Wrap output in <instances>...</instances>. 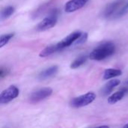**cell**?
<instances>
[{"mask_svg": "<svg viewBox=\"0 0 128 128\" xmlns=\"http://www.w3.org/2000/svg\"><path fill=\"white\" fill-rule=\"evenodd\" d=\"M122 74V71L119 69L109 68V69L105 70L103 77L104 80H110V79L115 78L116 76H119Z\"/></svg>", "mask_w": 128, "mask_h": 128, "instance_id": "13", "label": "cell"}, {"mask_svg": "<svg viewBox=\"0 0 128 128\" xmlns=\"http://www.w3.org/2000/svg\"><path fill=\"white\" fill-rule=\"evenodd\" d=\"M88 39V33L86 32H82L81 36L79 38V39L76 41V44H83L85 43Z\"/></svg>", "mask_w": 128, "mask_h": 128, "instance_id": "18", "label": "cell"}, {"mask_svg": "<svg viewBox=\"0 0 128 128\" xmlns=\"http://www.w3.org/2000/svg\"><path fill=\"white\" fill-rule=\"evenodd\" d=\"M8 73H9V70H8V68H1V71H0V76H1V78H3L4 76L8 75Z\"/></svg>", "mask_w": 128, "mask_h": 128, "instance_id": "19", "label": "cell"}, {"mask_svg": "<svg viewBox=\"0 0 128 128\" xmlns=\"http://www.w3.org/2000/svg\"><path fill=\"white\" fill-rule=\"evenodd\" d=\"M20 94L19 88L15 86H10L5 90L2 91L0 94V104H5L18 97Z\"/></svg>", "mask_w": 128, "mask_h": 128, "instance_id": "4", "label": "cell"}, {"mask_svg": "<svg viewBox=\"0 0 128 128\" xmlns=\"http://www.w3.org/2000/svg\"><path fill=\"white\" fill-rule=\"evenodd\" d=\"M58 10L54 9L50 14V15L45 17L42 21H40L36 26V30L38 32H43L53 28L58 21Z\"/></svg>", "mask_w": 128, "mask_h": 128, "instance_id": "2", "label": "cell"}, {"mask_svg": "<svg viewBox=\"0 0 128 128\" xmlns=\"http://www.w3.org/2000/svg\"><path fill=\"white\" fill-rule=\"evenodd\" d=\"M88 0H70L64 5V10L67 13H72L83 8Z\"/></svg>", "mask_w": 128, "mask_h": 128, "instance_id": "8", "label": "cell"}, {"mask_svg": "<svg viewBox=\"0 0 128 128\" xmlns=\"http://www.w3.org/2000/svg\"><path fill=\"white\" fill-rule=\"evenodd\" d=\"M125 1L126 0H116L109 4L104 9V16L107 19H112L114 15L117 13V11L125 2Z\"/></svg>", "mask_w": 128, "mask_h": 128, "instance_id": "6", "label": "cell"}, {"mask_svg": "<svg viewBox=\"0 0 128 128\" xmlns=\"http://www.w3.org/2000/svg\"><path fill=\"white\" fill-rule=\"evenodd\" d=\"M127 83H128V82H127Z\"/></svg>", "mask_w": 128, "mask_h": 128, "instance_id": "21", "label": "cell"}, {"mask_svg": "<svg viewBox=\"0 0 128 128\" xmlns=\"http://www.w3.org/2000/svg\"><path fill=\"white\" fill-rule=\"evenodd\" d=\"M52 94V89L50 87L40 88L32 92L29 97V101L32 104L38 103L49 98Z\"/></svg>", "mask_w": 128, "mask_h": 128, "instance_id": "5", "label": "cell"}, {"mask_svg": "<svg viewBox=\"0 0 128 128\" xmlns=\"http://www.w3.org/2000/svg\"><path fill=\"white\" fill-rule=\"evenodd\" d=\"M95 99L96 94L94 92H88L83 95L73 98L70 102V105L74 108H81L92 104Z\"/></svg>", "mask_w": 128, "mask_h": 128, "instance_id": "3", "label": "cell"}, {"mask_svg": "<svg viewBox=\"0 0 128 128\" xmlns=\"http://www.w3.org/2000/svg\"><path fill=\"white\" fill-rule=\"evenodd\" d=\"M14 11H15V8L13 6L9 5L4 8L1 11V16H0L1 20L3 21L4 20H7L14 13Z\"/></svg>", "mask_w": 128, "mask_h": 128, "instance_id": "15", "label": "cell"}, {"mask_svg": "<svg viewBox=\"0 0 128 128\" xmlns=\"http://www.w3.org/2000/svg\"><path fill=\"white\" fill-rule=\"evenodd\" d=\"M82 32L80 31H76V32H74L71 34H70L69 35H68L66 38H64V39H62L60 42L57 43L60 50H63L65 47L70 46V45H72L73 44H75L76 41L79 39V38L81 36L82 34Z\"/></svg>", "mask_w": 128, "mask_h": 128, "instance_id": "7", "label": "cell"}, {"mask_svg": "<svg viewBox=\"0 0 128 128\" xmlns=\"http://www.w3.org/2000/svg\"><path fill=\"white\" fill-rule=\"evenodd\" d=\"M124 128H128V124H125V125L124 126Z\"/></svg>", "mask_w": 128, "mask_h": 128, "instance_id": "20", "label": "cell"}, {"mask_svg": "<svg viewBox=\"0 0 128 128\" xmlns=\"http://www.w3.org/2000/svg\"><path fill=\"white\" fill-rule=\"evenodd\" d=\"M87 58H88L87 56H85V55L80 56L79 57H77L76 58H75L72 62V63L70 65V68L76 69V68H78L81 67L82 64H84L86 63V62L87 61Z\"/></svg>", "mask_w": 128, "mask_h": 128, "instance_id": "14", "label": "cell"}, {"mask_svg": "<svg viewBox=\"0 0 128 128\" xmlns=\"http://www.w3.org/2000/svg\"><path fill=\"white\" fill-rule=\"evenodd\" d=\"M59 50H60L58 44L49 45L46 47H45L43 50L40 51L39 56L40 57H47V56H50L52 55L53 53H55Z\"/></svg>", "mask_w": 128, "mask_h": 128, "instance_id": "12", "label": "cell"}, {"mask_svg": "<svg viewBox=\"0 0 128 128\" xmlns=\"http://www.w3.org/2000/svg\"><path fill=\"white\" fill-rule=\"evenodd\" d=\"M128 13V0H126L125 2L122 5V7L119 8V10L117 11V13L114 15V16L112 17V19H118L120 18L122 16H123L124 15H125L126 14Z\"/></svg>", "mask_w": 128, "mask_h": 128, "instance_id": "16", "label": "cell"}, {"mask_svg": "<svg viewBox=\"0 0 128 128\" xmlns=\"http://www.w3.org/2000/svg\"><path fill=\"white\" fill-rule=\"evenodd\" d=\"M58 70V67L57 65H52L51 67H49L48 68L42 70L38 74V80H45L46 79H49L53 76H55Z\"/></svg>", "mask_w": 128, "mask_h": 128, "instance_id": "9", "label": "cell"}, {"mask_svg": "<svg viewBox=\"0 0 128 128\" xmlns=\"http://www.w3.org/2000/svg\"><path fill=\"white\" fill-rule=\"evenodd\" d=\"M120 80H117V79H113L112 80H110L108 82H106L104 87L102 88L101 91H100V94L103 96H107L108 94H111V92L113 91V89L118 86L120 84Z\"/></svg>", "mask_w": 128, "mask_h": 128, "instance_id": "10", "label": "cell"}, {"mask_svg": "<svg viewBox=\"0 0 128 128\" xmlns=\"http://www.w3.org/2000/svg\"><path fill=\"white\" fill-rule=\"evenodd\" d=\"M128 92V88H123L114 94H112V95H110L108 98V103L110 104H115L117 102H118L119 100H121L127 94Z\"/></svg>", "mask_w": 128, "mask_h": 128, "instance_id": "11", "label": "cell"}, {"mask_svg": "<svg viewBox=\"0 0 128 128\" xmlns=\"http://www.w3.org/2000/svg\"><path fill=\"white\" fill-rule=\"evenodd\" d=\"M116 52V46L112 42H106L100 44L92 52L89 54L88 57L90 59L94 61H101L104 60L112 55Z\"/></svg>", "mask_w": 128, "mask_h": 128, "instance_id": "1", "label": "cell"}, {"mask_svg": "<svg viewBox=\"0 0 128 128\" xmlns=\"http://www.w3.org/2000/svg\"><path fill=\"white\" fill-rule=\"evenodd\" d=\"M14 35L15 34L14 32L2 34L0 38V48H2L4 46H5L10 41V40L14 38Z\"/></svg>", "mask_w": 128, "mask_h": 128, "instance_id": "17", "label": "cell"}]
</instances>
